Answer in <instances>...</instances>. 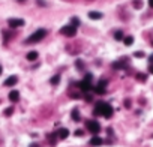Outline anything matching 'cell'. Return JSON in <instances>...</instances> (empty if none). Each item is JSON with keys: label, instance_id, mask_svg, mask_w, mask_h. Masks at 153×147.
<instances>
[{"label": "cell", "instance_id": "cell-13", "mask_svg": "<svg viewBox=\"0 0 153 147\" xmlns=\"http://www.w3.org/2000/svg\"><path fill=\"white\" fill-rule=\"evenodd\" d=\"M25 57H27V60L33 62V60H36V59H38V53H36V51H30V53H29V54L25 56Z\"/></svg>", "mask_w": 153, "mask_h": 147}, {"label": "cell", "instance_id": "cell-4", "mask_svg": "<svg viewBox=\"0 0 153 147\" xmlns=\"http://www.w3.org/2000/svg\"><path fill=\"white\" fill-rule=\"evenodd\" d=\"M107 84H108L107 80H101V81L98 83V86H95L92 90H93L95 93H98V95H104V93L107 92V90H105V89H107Z\"/></svg>", "mask_w": 153, "mask_h": 147}, {"label": "cell", "instance_id": "cell-22", "mask_svg": "<svg viewBox=\"0 0 153 147\" xmlns=\"http://www.w3.org/2000/svg\"><path fill=\"white\" fill-rule=\"evenodd\" d=\"M134 56L135 57H144V53L143 51H137V53H134Z\"/></svg>", "mask_w": 153, "mask_h": 147}, {"label": "cell", "instance_id": "cell-15", "mask_svg": "<svg viewBox=\"0 0 153 147\" xmlns=\"http://www.w3.org/2000/svg\"><path fill=\"white\" fill-rule=\"evenodd\" d=\"M72 119L75 120V122H80V113H78V110H72Z\"/></svg>", "mask_w": 153, "mask_h": 147}, {"label": "cell", "instance_id": "cell-14", "mask_svg": "<svg viewBox=\"0 0 153 147\" xmlns=\"http://www.w3.org/2000/svg\"><path fill=\"white\" fill-rule=\"evenodd\" d=\"M123 42H125V45H132L134 44V38L132 36H126V38H123Z\"/></svg>", "mask_w": 153, "mask_h": 147}, {"label": "cell", "instance_id": "cell-9", "mask_svg": "<svg viewBox=\"0 0 153 147\" xmlns=\"http://www.w3.org/2000/svg\"><path fill=\"white\" fill-rule=\"evenodd\" d=\"M18 83V78L15 77V75H12V77H9V78H6V81H5V86H8V87H11V86H15Z\"/></svg>", "mask_w": 153, "mask_h": 147}, {"label": "cell", "instance_id": "cell-24", "mask_svg": "<svg viewBox=\"0 0 153 147\" xmlns=\"http://www.w3.org/2000/svg\"><path fill=\"white\" fill-rule=\"evenodd\" d=\"M83 134H84V132H83L81 129H78V131H75V135H76V137H81V135H83Z\"/></svg>", "mask_w": 153, "mask_h": 147}, {"label": "cell", "instance_id": "cell-1", "mask_svg": "<svg viewBox=\"0 0 153 147\" xmlns=\"http://www.w3.org/2000/svg\"><path fill=\"white\" fill-rule=\"evenodd\" d=\"M113 107L107 102H98L95 105V110H93V114L95 116H104L105 119H110L113 116Z\"/></svg>", "mask_w": 153, "mask_h": 147}, {"label": "cell", "instance_id": "cell-17", "mask_svg": "<svg viewBox=\"0 0 153 147\" xmlns=\"http://www.w3.org/2000/svg\"><path fill=\"white\" fill-rule=\"evenodd\" d=\"M114 38H116L117 39V41H123V32H116V33H114Z\"/></svg>", "mask_w": 153, "mask_h": 147}, {"label": "cell", "instance_id": "cell-3", "mask_svg": "<svg viewBox=\"0 0 153 147\" xmlns=\"http://www.w3.org/2000/svg\"><path fill=\"white\" fill-rule=\"evenodd\" d=\"M86 126H87V129H89V131H90V132L93 134V135L99 134V131H101V125L96 122V120H87Z\"/></svg>", "mask_w": 153, "mask_h": 147}, {"label": "cell", "instance_id": "cell-2", "mask_svg": "<svg viewBox=\"0 0 153 147\" xmlns=\"http://www.w3.org/2000/svg\"><path fill=\"white\" fill-rule=\"evenodd\" d=\"M47 36V30L45 29H39V30H36L32 36H29L27 38V44H35V42H39V41H42V39Z\"/></svg>", "mask_w": 153, "mask_h": 147}, {"label": "cell", "instance_id": "cell-8", "mask_svg": "<svg viewBox=\"0 0 153 147\" xmlns=\"http://www.w3.org/2000/svg\"><path fill=\"white\" fill-rule=\"evenodd\" d=\"M57 137L62 138V140H66V138L69 137V131H68L66 128H60V129L57 131Z\"/></svg>", "mask_w": 153, "mask_h": 147}, {"label": "cell", "instance_id": "cell-26", "mask_svg": "<svg viewBox=\"0 0 153 147\" xmlns=\"http://www.w3.org/2000/svg\"><path fill=\"white\" fill-rule=\"evenodd\" d=\"M149 72H150V74H153V65H150V66H149Z\"/></svg>", "mask_w": 153, "mask_h": 147}, {"label": "cell", "instance_id": "cell-28", "mask_svg": "<svg viewBox=\"0 0 153 147\" xmlns=\"http://www.w3.org/2000/svg\"><path fill=\"white\" fill-rule=\"evenodd\" d=\"M2 72H3V69H2V66H0V75H2Z\"/></svg>", "mask_w": 153, "mask_h": 147}, {"label": "cell", "instance_id": "cell-5", "mask_svg": "<svg viewBox=\"0 0 153 147\" xmlns=\"http://www.w3.org/2000/svg\"><path fill=\"white\" fill-rule=\"evenodd\" d=\"M60 33L62 35H65V36H75V33H76V27H74L72 24H69V26H65V27H62L60 29Z\"/></svg>", "mask_w": 153, "mask_h": 147}, {"label": "cell", "instance_id": "cell-11", "mask_svg": "<svg viewBox=\"0 0 153 147\" xmlns=\"http://www.w3.org/2000/svg\"><path fill=\"white\" fill-rule=\"evenodd\" d=\"M89 18H92V20H101L102 18V14H101V12L92 11V12H89Z\"/></svg>", "mask_w": 153, "mask_h": 147}, {"label": "cell", "instance_id": "cell-21", "mask_svg": "<svg viewBox=\"0 0 153 147\" xmlns=\"http://www.w3.org/2000/svg\"><path fill=\"white\" fill-rule=\"evenodd\" d=\"M137 80H140V81H146V75L144 74H137Z\"/></svg>", "mask_w": 153, "mask_h": 147}, {"label": "cell", "instance_id": "cell-30", "mask_svg": "<svg viewBox=\"0 0 153 147\" xmlns=\"http://www.w3.org/2000/svg\"><path fill=\"white\" fill-rule=\"evenodd\" d=\"M18 2H24V0H18Z\"/></svg>", "mask_w": 153, "mask_h": 147}, {"label": "cell", "instance_id": "cell-16", "mask_svg": "<svg viewBox=\"0 0 153 147\" xmlns=\"http://www.w3.org/2000/svg\"><path fill=\"white\" fill-rule=\"evenodd\" d=\"M50 83H51V84H53V86H56V84H59V83H60V77H59V75H54L53 78H51V80H50Z\"/></svg>", "mask_w": 153, "mask_h": 147}, {"label": "cell", "instance_id": "cell-7", "mask_svg": "<svg viewBox=\"0 0 153 147\" xmlns=\"http://www.w3.org/2000/svg\"><path fill=\"white\" fill-rule=\"evenodd\" d=\"M80 86V89H81V92L83 93H89L92 89H93V86H92V83H89V81H86V80H83V81L78 84Z\"/></svg>", "mask_w": 153, "mask_h": 147}, {"label": "cell", "instance_id": "cell-27", "mask_svg": "<svg viewBox=\"0 0 153 147\" xmlns=\"http://www.w3.org/2000/svg\"><path fill=\"white\" fill-rule=\"evenodd\" d=\"M149 6H150V8H153V0H149Z\"/></svg>", "mask_w": 153, "mask_h": 147}, {"label": "cell", "instance_id": "cell-29", "mask_svg": "<svg viewBox=\"0 0 153 147\" xmlns=\"http://www.w3.org/2000/svg\"><path fill=\"white\" fill-rule=\"evenodd\" d=\"M150 62H152V63H153V56H150Z\"/></svg>", "mask_w": 153, "mask_h": 147}, {"label": "cell", "instance_id": "cell-20", "mask_svg": "<svg viewBox=\"0 0 153 147\" xmlns=\"http://www.w3.org/2000/svg\"><path fill=\"white\" fill-rule=\"evenodd\" d=\"M12 113H14V108H12V107H9V108L5 110V116H11Z\"/></svg>", "mask_w": 153, "mask_h": 147}, {"label": "cell", "instance_id": "cell-12", "mask_svg": "<svg viewBox=\"0 0 153 147\" xmlns=\"http://www.w3.org/2000/svg\"><path fill=\"white\" fill-rule=\"evenodd\" d=\"M90 144H92V146H102V144H104V141H102L101 137H93V138L90 140Z\"/></svg>", "mask_w": 153, "mask_h": 147}, {"label": "cell", "instance_id": "cell-25", "mask_svg": "<svg viewBox=\"0 0 153 147\" xmlns=\"http://www.w3.org/2000/svg\"><path fill=\"white\" fill-rule=\"evenodd\" d=\"M125 107H126V108H129V107H131V102H129V99H126V102H125Z\"/></svg>", "mask_w": 153, "mask_h": 147}, {"label": "cell", "instance_id": "cell-19", "mask_svg": "<svg viewBox=\"0 0 153 147\" xmlns=\"http://www.w3.org/2000/svg\"><path fill=\"white\" fill-rule=\"evenodd\" d=\"M113 68L114 69H120V68H123V65L120 62H116V63H113Z\"/></svg>", "mask_w": 153, "mask_h": 147}, {"label": "cell", "instance_id": "cell-10", "mask_svg": "<svg viewBox=\"0 0 153 147\" xmlns=\"http://www.w3.org/2000/svg\"><path fill=\"white\" fill-rule=\"evenodd\" d=\"M18 99H20V92H17V90H11V93H9V101L17 102Z\"/></svg>", "mask_w": 153, "mask_h": 147}, {"label": "cell", "instance_id": "cell-18", "mask_svg": "<svg viewBox=\"0 0 153 147\" xmlns=\"http://www.w3.org/2000/svg\"><path fill=\"white\" fill-rule=\"evenodd\" d=\"M71 21H72L71 24L74 26V27H78V26H80V20H78V18H76V17H74V18H72Z\"/></svg>", "mask_w": 153, "mask_h": 147}, {"label": "cell", "instance_id": "cell-23", "mask_svg": "<svg viewBox=\"0 0 153 147\" xmlns=\"http://www.w3.org/2000/svg\"><path fill=\"white\" fill-rule=\"evenodd\" d=\"M134 6H135V8H141V0H135V2H134Z\"/></svg>", "mask_w": 153, "mask_h": 147}, {"label": "cell", "instance_id": "cell-6", "mask_svg": "<svg viewBox=\"0 0 153 147\" xmlns=\"http://www.w3.org/2000/svg\"><path fill=\"white\" fill-rule=\"evenodd\" d=\"M8 24H9L11 29H17V27L24 26V20H21V18H11V20H8Z\"/></svg>", "mask_w": 153, "mask_h": 147}]
</instances>
